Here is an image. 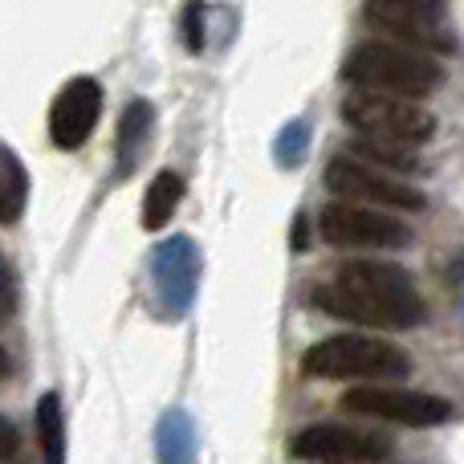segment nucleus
<instances>
[{
	"label": "nucleus",
	"instance_id": "9b49d317",
	"mask_svg": "<svg viewBox=\"0 0 464 464\" xmlns=\"http://www.w3.org/2000/svg\"><path fill=\"white\" fill-rule=\"evenodd\" d=\"M179 200H184V179L176 171H160L143 196V228H163Z\"/></svg>",
	"mask_w": 464,
	"mask_h": 464
},
{
	"label": "nucleus",
	"instance_id": "f8f14e48",
	"mask_svg": "<svg viewBox=\"0 0 464 464\" xmlns=\"http://www.w3.org/2000/svg\"><path fill=\"white\" fill-rule=\"evenodd\" d=\"M351 155L379 171H416V151L411 147H395V143H375V139H359L354 135Z\"/></svg>",
	"mask_w": 464,
	"mask_h": 464
},
{
	"label": "nucleus",
	"instance_id": "7ed1b4c3",
	"mask_svg": "<svg viewBox=\"0 0 464 464\" xmlns=\"http://www.w3.org/2000/svg\"><path fill=\"white\" fill-rule=\"evenodd\" d=\"M411 371V359L395 343L371 334H330L302 354V375L330 383H387Z\"/></svg>",
	"mask_w": 464,
	"mask_h": 464
},
{
	"label": "nucleus",
	"instance_id": "dca6fc26",
	"mask_svg": "<svg viewBox=\"0 0 464 464\" xmlns=\"http://www.w3.org/2000/svg\"><path fill=\"white\" fill-rule=\"evenodd\" d=\"M16 452H21V436H16V428L8 424L5 416H0V464L16 460Z\"/></svg>",
	"mask_w": 464,
	"mask_h": 464
},
{
	"label": "nucleus",
	"instance_id": "9d476101",
	"mask_svg": "<svg viewBox=\"0 0 464 464\" xmlns=\"http://www.w3.org/2000/svg\"><path fill=\"white\" fill-rule=\"evenodd\" d=\"M98 114H102V86L94 78L65 82V90L53 98V111H49V139L62 151H78L94 135Z\"/></svg>",
	"mask_w": 464,
	"mask_h": 464
},
{
	"label": "nucleus",
	"instance_id": "4468645a",
	"mask_svg": "<svg viewBox=\"0 0 464 464\" xmlns=\"http://www.w3.org/2000/svg\"><path fill=\"white\" fill-rule=\"evenodd\" d=\"M5 163V176H0V225H13L21 217V204H24V171L16 168L13 155H0Z\"/></svg>",
	"mask_w": 464,
	"mask_h": 464
},
{
	"label": "nucleus",
	"instance_id": "2eb2a0df",
	"mask_svg": "<svg viewBox=\"0 0 464 464\" xmlns=\"http://www.w3.org/2000/svg\"><path fill=\"white\" fill-rule=\"evenodd\" d=\"M147 127H151V106H147V102H130V111L122 114V130H119V143L127 147V151H135V147L143 143Z\"/></svg>",
	"mask_w": 464,
	"mask_h": 464
},
{
	"label": "nucleus",
	"instance_id": "6e6552de",
	"mask_svg": "<svg viewBox=\"0 0 464 464\" xmlns=\"http://www.w3.org/2000/svg\"><path fill=\"white\" fill-rule=\"evenodd\" d=\"M294 457L310 464H379L387 460L392 444L375 432H359V428L343 424H314L294 436Z\"/></svg>",
	"mask_w": 464,
	"mask_h": 464
},
{
	"label": "nucleus",
	"instance_id": "20e7f679",
	"mask_svg": "<svg viewBox=\"0 0 464 464\" xmlns=\"http://www.w3.org/2000/svg\"><path fill=\"white\" fill-rule=\"evenodd\" d=\"M343 122L359 139H375V143H395V147H420L436 130V119L411 98L379 94V90H359V86L346 90Z\"/></svg>",
	"mask_w": 464,
	"mask_h": 464
},
{
	"label": "nucleus",
	"instance_id": "f03ea898",
	"mask_svg": "<svg viewBox=\"0 0 464 464\" xmlns=\"http://www.w3.org/2000/svg\"><path fill=\"white\" fill-rule=\"evenodd\" d=\"M343 78L359 90H379L395 98H420L436 94L444 82V65L436 62L432 49L408 45V41H362L346 53Z\"/></svg>",
	"mask_w": 464,
	"mask_h": 464
},
{
	"label": "nucleus",
	"instance_id": "a211bd4d",
	"mask_svg": "<svg viewBox=\"0 0 464 464\" xmlns=\"http://www.w3.org/2000/svg\"><path fill=\"white\" fill-rule=\"evenodd\" d=\"M5 375H8V354L0 351V379H5Z\"/></svg>",
	"mask_w": 464,
	"mask_h": 464
},
{
	"label": "nucleus",
	"instance_id": "0eeeda50",
	"mask_svg": "<svg viewBox=\"0 0 464 464\" xmlns=\"http://www.w3.org/2000/svg\"><path fill=\"white\" fill-rule=\"evenodd\" d=\"M343 408L354 416L387 420V424L403 428H436L452 416V403L428 392H408V387H387V383H359L343 395Z\"/></svg>",
	"mask_w": 464,
	"mask_h": 464
},
{
	"label": "nucleus",
	"instance_id": "39448f33",
	"mask_svg": "<svg viewBox=\"0 0 464 464\" xmlns=\"http://www.w3.org/2000/svg\"><path fill=\"white\" fill-rule=\"evenodd\" d=\"M326 188L338 200L371 204V208L387 212H424L428 196L420 188H411L408 179H392V171H379L371 163L354 160V155H338L326 163Z\"/></svg>",
	"mask_w": 464,
	"mask_h": 464
},
{
	"label": "nucleus",
	"instance_id": "423d86ee",
	"mask_svg": "<svg viewBox=\"0 0 464 464\" xmlns=\"http://www.w3.org/2000/svg\"><path fill=\"white\" fill-rule=\"evenodd\" d=\"M318 232L330 248H403L411 245V228L395 212L371 204L334 200L318 212Z\"/></svg>",
	"mask_w": 464,
	"mask_h": 464
},
{
	"label": "nucleus",
	"instance_id": "f3484780",
	"mask_svg": "<svg viewBox=\"0 0 464 464\" xmlns=\"http://www.w3.org/2000/svg\"><path fill=\"white\" fill-rule=\"evenodd\" d=\"M188 24H192V49H200V5L188 8Z\"/></svg>",
	"mask_w": 464,
	"mask_h": 464
},
{
	"label": "nucleus",
	"instance_id": "ddd939ff",
	"mask_svg": "<svg viewBox=\"0 0 464 464\" xmlns=\"http://www.w3.org/2000/svg\"><path fill=\"white\" fill-rule=\"evenodd\" d=\"M37 436H41V452H45V464H62L65 460V444H62V403L57 395H41L37 403Z\"/></svg>",
	"mask_w": 464,
	"mask_h": 464
},
{
	"label": "nucleus",
	"instance_id": "f257e3e1",
	"mask_svg": "<svg viewBox=\"0 0 464 464\" xmlns=\"http://www.w3.org/2000/svg\"><path fill=\"white\" fill-rule=\"evenodd\" d=\"M314 305L375 330H411L428 314L411 273L392 261H346L334 281L314 289Z\"/></svg>",
	"mask_w": 464,
	"mask_h": 464
},
{
	"label": "nucleus",
	"instance_id": "1a4fd4ad",
	"mask_svg": "<svg viewBox=\"0 0 464 464\" xmlns=\"http://www.w3.org/2000/svg\"><path fill=\"white\" fill-rule=\"evenodd\" d=\"M367 16L395 41L444 49V0H367Z\"/></svg>",
	"mask_w": 464,
	"mask_h": 464
}]
</instances>
